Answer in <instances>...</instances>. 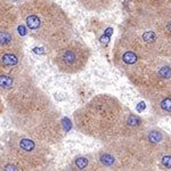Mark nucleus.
<instances>
[{"label":"nucleus","instance_id":"obj_7","mask_svg":"<svg viewBox=\"0 0 171 171\" xmlns=\"http://www.w3.org/2000/svg\"><path fill=\"white\" fill-rule=\"evenodd\" d=\"M2 141L1 170H42L52 159V145L20 130L8 131Z\"/></svg>","mask_w":171,"mask_h":171},{"label":"nucleus","instance_id":"obj_3","mask_svg":"<svg viewBox=\"0 0 171 171\" xmlns=\"http://www.w3.org/2000/svg\"><path fill=\"white\" fill-rule=\"evenodd\" d=\"M120 34L150 56L171 59V7L132 8L120 25Z\"/></svg>","mask_w":171,"mask_h":171},{"label":"nucleus","instance_id":"obj_5","mask_svg":"<svg viewBox=\"0 0 171 171\" xmlns=\"http://www.w3.org/2000/svg\"><path fill=\"white\" fill-rule=\"evenodd\" d=\"M125 78L150 103L155 115L171 118V62L168 58L147 57Z\"/></svg>","mask_w":171,"mask_h":171},{"label":"nucleus","instance_id":"obj_11","mask_svg":"<svg viewBox=\"0 0 171 171\" xmlns=\"http://www.w3.org/2000/svg\"><path fill=\"white\" fill-rule=\"evenodd\" d=\"M73 170H97L95 155L79 156L73 160Z\"/></svg>","mask_w":171,"mask_h":171},{"label":"nucleus","instance_id":"obj_8","mask_svg":"<svg viewBox=\"0 0 171 171\" xmlns=\"http://www.w3.org/2000/svg\"><path fill=\"white\" fill-rule=\"evenodd\" d=\"M90 56V48L72 38L52 52V63L59 72L75 74L86 68Z\"/></svg>","mask_w":171,"mask_h":171},{"label":"nucleus","instance_id":"obj_1","mask_svg":"<svg viewBox=\"0 0 171 171\" xmlns=\"http://www.w3.org/2000/svg\"><path fill=\"white\" fill-rule=\"evenodd\" d=\"M0 86L8 118L16 130L49 145L62 141L65 136L62 114L25 66L1 72Z\"/></svg>","mask_w":171,"mask_h":171},{"label":"nucleus","instance_id":"obj_10","mask_svg":"<svg viewBox=\"0 0 171 171\" xmlns=\"http://www.w3.org/2000/svg\"><path fill=\"white\" fill-rule=\"evenodd\" d=\"M134 8L143 9H160L171 7V0H131Z\"/></svg>","mask_w":171,"mask_h":171},{"label":"nucleus","instance_id":"obj_6","mask_svg":"<svg viewBox=\"0 0 171 171\" xmlns=\"http://www.w3.org/2000/svg\"><path fill=\"white\" fill-rule=\"evenodd\" d=\"M140 132L104 144L93 154L97 170H152L157 166L155 156L145 144Z\"/></svg>","mask_w":171,"mask_h":171},{"label":"nucleus","instance_id":"obj_2","mask_svg":"<svg viewBox=\"0 0 171 171\" xmlns=\"http://www.w3.org/2000/svg\"><path fill=\"white\" fill-rule=\"evenodd\" d=\"M73 125L82 135L107 144L138 135L144 120L111 93H99L73 113Z\"/></svg>","mask_w":171,"mask_h":171},{"label":"nucleus","instance_id":"obj_12","mask_svg":"<svg viewBox=\"0 0 171 171\" xmlns=\"http://www.w3.org/2000/svg\"><path fill=\"white\" fill-rule=\"evenodd\" d=\"M157 166L163 170H171V143L166 147L164 153L161 155L157 162Z\"/></svg>","mask_w":171,"mask_h":171},{"label":"nucleus","instance_id":"obj_13","mask_svg":"<svg viewBox=\"0 0 171 171\" xmlns=\"http://www.w3.org/2000/svg\"><path fill=\"white\" fill-rule=\"evenodd\" d=\"M27 0H1V2H4V4H11V5H15V6H18L23 4V2H25Z\"/></svg>","mask_w":171,"mask_h":171},{"label":"nucleus","instance_id":"obj_4","mask_svg":"<svg viewBox=\"0 0 171 171\" xmlns=\"http://www.w3.org/2000/svg\"><path fill=\"white\" fill-rule=\"evenodd\" d=\"M17 8L29 36L52 52L73 38L72 21L56 1L27 0Z\"/></svg>","mask_w":171,"mask_h":171},{"label":"nucleus","instance_id":"obj_9","mask_svg":"<svg viewBox=\"0 0 171 171\" xmlns=\"http://www.w3.org/2000/svg\"><path fill=\"white\" fill-rule=\"evenodd\" d=\"M83 9L93 13H103L113 6L114 0H77Z\"/></svg>","mask_w":171,"mask_h":171}]
</instances>
